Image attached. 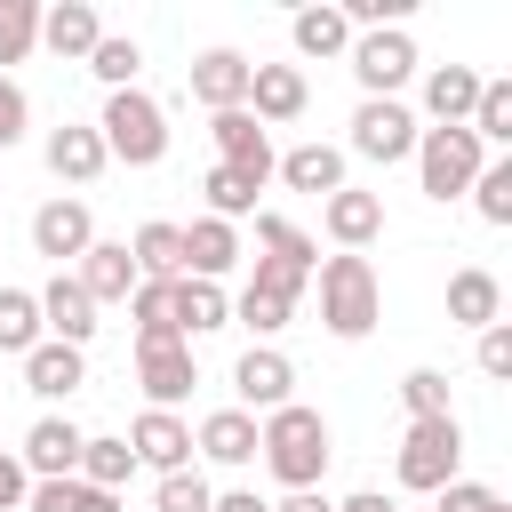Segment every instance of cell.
Instances as JSON below:
<instances>
[{
	"mask_svg": "<svg viewBox=\"0 0 512 512\" xmlns=\"http://www.w3.org/2000/svg\"><path fill=\"white\" fill-rule=\"evenodd\" d=\"M128 320H136V352L144 344H184L176 320H168V280H136L128 288Z\"/></svg>",
	"mask_w": 512,
	"mask_h": 512,
	"instance_id": "f546056e",
	"label": "cell"
},
{
	"mask_svg": "<svg viewBox=\"0 0 512 512\" xmlns=\"http://www.w3.org/2000/svg\"><path fill=\"white\" fill-rule=\"evenodd\" d=\"M336 512H392V496H384V488H360V496H344Z\"/></svg>",
	"mask_w": 512,
	"mask_h": 512,
	"instance_id": "681fc988",
	"label": "cell"
},
{
	"mask_svg": "<svg viewBox=\"0 0 512 512\" xmlns=\"http://www.w3.org/2000/svg\"><path fill=\"white\" fill-rule=\"evenodd\" d=\"M288 40H296V56H304V64H328V56H344V48H352V24H344V8H336V0H320V8H296V16H288Z\"/></svg>",
	"mask_w": 512,
	"mask_h": 512,
	"instance_id": "4316f807",
	"label": "cell"
},
{
	"mask_svg": "<svg viewBox=\"0 0 512 512\" xmlns=\"http://www.w3.org/2000/svg\"><path fill=\"white\" fill-rule=\"evenodd\" d=\"M136 280H184V224H136Z\"/></svg>",
	"mask_w": 512,
	"mask_h": 512,
	"instance_id": "f1b7e54d",
	"label": "cell"
},
{
	"mask_svg": "<svg viewBox=\"0 0 512 512\" xmlns=\"http://www.w3.org/2000/svg\"><path fill=\"white\" fill-rule=\"evenodd\" d=\"M256 248L264 256H280V264H296V272H320V248H312V232L304 224H288V216H256Z\"/></svg>",
	"mask_w": 512,
	"mask_h": 512,
	"instance_id": "d6a6232c",
	"label": "cell"
},
{
	"mask_svg": "<svg viewBox=\"0 0 512 512\" xmlns=\"http://www.w3.org/2000/svg\"><path fill=\"white\" fill-rule=\"evenodd\" d=\"M216 504V488L200 480V472H168L160 488H152V512H208Z\"/></svg>",
	"mask_w": 512,
	"mask_h": 512,
	"instance_id": "60d3db41",
	"label": "cell"
},
{
	"mask_svg": "<svg viewBox=\"0 0 512 512\" xmlns=\"http://www.w3.org/2000/svg\"><path fill=\"white\" fill-rule=\"evenodd\" d=\"M72 280L88 288L96 312H104V304H128V288H136V256H128V240H96V248L72 264Z\"/></svg>",
	"mask_w": 512,
	"mask_h": 512,
	"instance_id": "ac0fdd59",
	"label": "cell"
},
{
	"mask_svg": "<svg viewBox=\"0 0 512 512\" xmlns=\"http://www.w3.org/2000/svg\"><path fill=\"white\" fill-rule=\"evenodd\" d=\"M472 208H480V224H512V160H488L480 176H472Z\"/></svg>",
	"mask_w": 512,
	"mask_h": 512,
	"instance_id": "f35d334b",
	"label": "cell"
},
{
	"mask_svg": "<svg viewBox=\"0 0 512 512\" xmlns=\"http://www.w3.org/2000/svg\"><path fill=\"white\" fill-rule=\"evenodd\" d=\"M496 504H504V496H496V488H488V480H448V488H440V504H432V512H496Z\"/></svg>",
	"mask_w": 512,
	"mask_h": 512,
	"instance_id": "7bdbcfd3",
	"label": "cell"
},
{
	"mask_svg": "<svg viewBox=\"0 0 512 512\" xmlns=\"http://www.w3.org/2000/svg\"><path fill=\"white\" fill-rule=\"evenodd\" d=\"M96 136H104V160H128V168H160L168 160V112L144 88H112L104 112H96Z\"/></svg>",
	"mask_w": 512,
	"mask_h": 512,
	"instance_id": "3957f363",
	"label": "cell"
},
{
	"mask_svg": "<svg viewBox=\"0 0 512 512\" xmlns=\"http://www.w3.org/2000/svg\"><path fill=\"white\" fill-rule=\"evenodd\" d=\"M24 128H32V104H24V88L0 72V152H8V144H24Z\"/></svg>",
	"mask_w": 512,
	"mask_h": 512,
	"instance_id": "ee69618b",
	"label": "cell"
},
{
	"mask_svg": "<svg viewBox=\"0 0 512 512\" xmlns=\"http://www.w3.org/2000/svg\"><path fill=\"white\" fill-rule=\"evenodd\" d=\"M280 168V184L288 192H312V200H328V192H344V152L336 144H296L288 160H272Z\"/></svg>",
	"mask_w": 512,
	"mask_h": 512,
	"instance_id": "83f0119b",
	"label": "cell"
},
{
	"mask_svg": "<svg viewBox=\"0 0 512 512\" xmlns=\"http://www.w3.org/2000/svg\"><path fill=\"white\" fill-rule=\"evenodd\" d=\"M80 440H88V432H80L72 416H40V424L24 432V448H16V464H24L32 480H72V472H80Z\"/></svg>",
	"mask_w": 512,
	"mask_h": 512,
	"instance_id": "7c38bea8",
	"label": "cell"
},
{
	"mask_svg": "<svg viewBox=\"0 0 512 512\" xmlns=\"http://www.w3.org/2000/svg\"><path fill=\"white\" fill-rule=\"evenodd\" d=\"M168 320H176L184 344L192 336H216V328H232V296L216 280H168Z\"/></svg>",
	"mask_w": 512,
	"mask_h": 512,
	"instance_id": "44dd1931",
	"label": "cell"
},
{
	"mask_svg": "<svg viewBox=\"0 0 512 512\" xmlns=\"http://www.w3.org/2000/svg\"><path fill=\"white\" fill-rule=\"evenodd\" d=\"M232 392H240L248 416L288 408V400H296V368H288V352H280V344H248V352L232 360Z\"/></svg>",
	"mask_w": 512,
	"mask_h": 512,
	"instance_id": "ba28073f",
	"label": "cell"
},
{
	"mask_svg": "<svg viewBox=\"0 0 512 512\" xmlns=\"http://www.w3.org/2000/svg\"><path fill=\"white\" fill-rule=\"evenodd\" d=\"M208 512H272V504H264V496H256V488H224V496H216V504H208Z\"/></svg>",
	"mask_w": 512,
	"mask_h": 512,
	"instance_id": "7dc6e473",
	"label": "cell"
},
{
	"mask_svg": "<svg viewBox=\"0 0 512 512\" xmlns=\"http://www.w3.org/2000/svg\"><path fill=\"white\" fill-rule=\"evenodd\" d=\"M136 384H144V400H152V408L192 400V384H200L192 344H144V352H136Z\"/></svg>",
	"mask_w": 512,
	"mask_h": 512,
	"instance_id": "4fadbf2b",
	"label": "cell"
},
{
	"mask_svg": "<svg viewBox=\"0 0 512 512\" xmlns=\"http://www.w3.org/2000/svg\"><path fill=\"white\" fill-rule=\"evenodd\" d=\"M88 72L104 80V96H112V88H136V72H144V48H136V40H120V32H104V40L88 48Z\"/></svg>",
	"mask_w": 512,
	"mask_h": 512,
	"instance_id": "d590c367",
	"label": "cell"
},
{
	"mask_svg": "<svg viewBox=\"0 0 512 512\" xmlns=\"http://www.w3.org/2000/svg\"><path fill=\"white\" fill-rule=\"evenodd\" d=\"M24 504H32V512H120V496H104V488H88V480H32Z\"/></svg>",
	"mask_w": 512,
	"mask_h": 512,
	"instance_id": "e575fe53",
	"label": "cell"
},
{
	"mask_svg": "<svg viewBox=\"0 0 512 512\" xmlns=\"http://www.w3.org/2000/svg\"><path fill=\"white\" fill-rule=\"evenodd\" d=\"M208 136H216V168H240V176H272V128L240 104V112H216L208 120Z\"/></svg>",
	"mask_w": 512,
	"mask_h": 512,
	"instance_id": "30bf717a",
	"label": "cell"
},
{
	"mask_svg": "<svg viewBox=\"0 0 512 512\" xmlns=\"http://www.w3.org/2000/svg\"><path fill=\"white\" fill-rule=\"evenodd\" d=\"M344 56H352L360 96H400L408 72H416V40H408V24H400V32H352Z\"/></svg>",
	"mask_w": 512,
	"mask_h": 512,
	"instance_id": "8992f818",
	"label": "cell"
},
{
	"mask_svg": "<svg viewBox=\"0 0 512 512\" xmlns=\"http://www.w3.org/2000/svg\"><path fill=\"white\" fill-rule=\"evenodd\" d=\"M496 512H512V504H496Z\"/></svg>",
	"mask_w": 512,
	"mask_h": 512,
	"instance_id": "f907efd6",
	"label": "cell"
},
{
	"mask_svg": "<svg viewBox=\"0 0 512 512\" xmlns=\"http://www.w3.org/2000/svg\"><path fill=\"white\" fill-rule=\"evenodd\" d=\"M256 456H264V472L296 496V488H320V472H328V416L320 408H304V400H288V408H272L264 424H256Z\"/></svg>",
	"mask_w": 512,
	"mask_h": 512,
	"instance_id": "6da1fadb",
	"label": "cell"
},
{
	"mask_svg": "<svg viewBox=\"0 0 512 512\" xmlns=\"http://www.w3.org/2000/svg\"><path fill=\"white\" fill-rule=\"evenodd\" d=\"M320 224H328V240H336V248H352V256H360V248L384 232V200H376V192H360V184H344V192H328V200H320Z\"/></svg>",
	"mask_w": 512,
	"mask_h": 512,
	"instance_id": "e0dca14e",
	"label": "cell"
},
{
	"mask_svg": "<svg viewBox=\"0 0 512 512\" xmlns=\"http://www.w3.org/2000/svg\"><path fill=\"white\" fill-rule=\"evenodd\" d=\"M464 128L480 136V152L488 144H512V80H480V104H472Z\"/></svg>",
	"mask_w": 512,
	"mask_h": 512,
	"instance_id": "8d00e7d4",
	"label": "cell"
},
{
	"mask_svg": "<svg viewBox=\"0 0 512 512\" xmlns=\"http://www.w3.org/2000/svg\"><path fill=\"white\" fill-rule=\"evenodd\" d=\"M248 72H256V64H248L240 48H200V56H192V96H200L208 112H240V104H248Z\"/></svg>",
	"mask_w": 512,
	"mask_h": 512,
	"instance_id": "5bb4252c",
	"label": "cell"
},
{
	"mask_svg": "<svg viewBox=\"0 0 512 512\" xmlns=\"http://www.w3.org/2000/svg\"><path fill=\"white\" fill-rule=\"evenodd\" d=\"M352 152L376 160V168L408 160V152H416V112H408L400 96H360V112H352Z\"/></svg>",
	"mask_w": 512,
	"mask_h": 512,
	"instance_id": "52a82bcc",
	"label": "cell"
},
{
	"mask_svg": "<svg viewBox=\"0 0 512 512\" xmlns=\"http://www.w3.org/2000/svg\"><path fill=\"white\" fill-rule=\"evenodd\" d=\"M304 280H312V272H296V264H280V256H256V272H248V288H256V296H272V304H296V296H304Z\"/></svg>",
	"mask_w": 512,
	"mask_h": 512,
	"instance_id": "b9f144b4",
	"label": "cell"
},
{
	"mask_svg": "<svg viewBox=\"0 0 512 512\" xmlns=\"http://www.w3.org/2000/svg\"><path fill=\"white\" fill-rule=\"evenodd\" d=\"M232 264H240V232L216 216H192L184 224V280H224Z\"/></svg>",
	"mask_w": 512,
	"mask_h": 512,
	"instance_id": "484cf974",
	"label": "cell"
},
{
	"mask_svg": "<svg viewBox=\"0 0 512 512\" xmlns=\"http://www.w3.org/2000/svg\"><path fill=\"white\" fill-rule=\"evenodd\" d=\"M312 280H320V328H328V336L360 344V336L384 320V280H376V264H368V256H352V248H344V256H328Z\"/></svg>",
	"mask_w": 512,
	"mask_h": 512,
	"instance_id": "7a4b0ae2",
	"label": "cell"
},
{
	"mask_svg": "<svg viewBox=\"0 0 512 512\" xmlns=\"http://www.w3.org/2000/svg\"><path fill=\"white\" fill-rule=\"evenodd\" d=\"M200 192H208V216H216V224H240V216H256V192H264V184L240 176V168H208Z\"/></svg>",
	"mask_w": 512,
	"mask_h": 512,
	"instance_id": "1f68e13d",
	"label": "cell"
},
{
	"mask_svg": "<svg viewBox=\"0 0 512 512\" xmlns=\"http://www.w3.org/2000/svg\"><path fill=\"white\" fill-rule=\"evenodd\" d=\"M24 384H32L40 400H72V392L88 384V360H80V344H56V336H40V344L24 352Z\"/></svg>",
	"mask_w": 512,
	"mask_h": 512,
	"instance_id": "603a6c76",
	"label": "cell"
},
{
	"mask_svg": "<svg viewBox=\"0 0 512 512\" xmlns=\"http://www.w3.org/2000/svg\"><path fill=\"white\" fill-rule=\"evenodd\" d=\"M416 184H424V200H456V192H472V176L488 168V152H480V136L472 128H416Z\"/></svg>",
	"mask_w": 512,
	"mask_h": 512,
	"instance_id": "5b68a950",
	"label": "cell"
},
{
	"mask_svg": "<svg viewBox=\"0 0 512 512\" xmlns=\"http://www.w3.org/2000/svg\"><path fill=\"white\" fill-rule=\"evenodd\" d=\"M400 488H416V496H440L448 480H464V424L456 416H416L408 432H400Z\"/></svg>",
	"mask_w": 512,
	"mask_h": 512,
	"instance_id": "277c9868",
	"label": "cell"
},
{
	"mask_svg": "<svg viewBox=\"0 0 512 512\" xmlns=\"http://www.w3.org/2000/svg\"><path fill=\"white\" fill-rule=\"evenodd\" d=\"M32 304H40V328H48L56 344H88V336H96V304H88V288H80L72 272H56Z\"/></svg>",
	"mask_w": 512,
	"mask_h": 512,
	"instance_id": "ffe728a7",
	"label": "cell"
},
{
	"mask_svg": "<svg viewBox=\"0 0 512 512\" xmlns=\"http://www.w3.org/2000/svg\"><path fill=\"white\" fill-rule=\"evenodd\" d=\"M32 248H40L48 264H80V256L96 248V216H88V200H48V208L32 216Z\"/></svg>",
	"mask_w": 512,
	"mask_h": 512,
	"instance_id": "8fae6325",
	"label": "cell"
},
{
	"mask_svg": "<svg viewBox=\"0 0 512 512\" xmlns=\"http://www.w3.org/2000/svg\"><path fill=\"white\" fill-rule=\"evenodd\" d=\"M272 512H336V504H328V496H320V488H296V496H280V504H272Z\"/></svg>",
	"mask_w": 512,
	"mask_h": 512,
	"instance_id": "c3c4849f",
	"label": "cell"
},
{
	"mask_svg": "<svg viewBox=\"0 0 512 512\" xmlns=\"http://www.w3.org/2000/svg\"><path fill=\"white\" fill-rule=\"evenodd\" d=\"M192 456H208V464H256V416H248V408L200 416V424H192Z\"/></svg>",
	"mask_w": 512,
	"mask_h": 512,
	"instance_id": "cb8c5ba5",
	"label": "cell"
},
{
	"mask_svg": "<svg viewBox=\"0 0 512 512\" xmlns=\"http://www.w3.org/2000/svg\"><path fill=\"white\" fill-rule=\"evenodd\" d=\"M392 512H408V504H392Z\"/></svg>",
	"mask_w": 512,
	"mask_h": 512,
	"instance_id": "816d5d0a",
	"label": "cell"
},
{
	"mask_svg": "<svg viewBox=\"0 0 512 512\" xmlns=\"http://www.w3.org/2000/svg\"><path fill=\"white\" fill-rule=\"evenodd\" d=\"M112 160H104V136H96V120H64L56 136H48V176H64V184H96Z\"/></svg>",
	"mask_w": 512,
	"mask_h": 512,
	"instance_id": "7402d4cb",
	"label": "cell"
},
{
	"mask_svg": "<svg viewBox=\"0 0 512 512\" xmlns=\"http://www.w3.org/2000/svg\"><path fill=\"white\" fill-rule=\"evenodd\" d=\"M128 472H136V456H128V440H80V472L72 480H88V488H104V496H120L128 488Z\"/></svg>",
	"mask_w": 512,
	"mask_h": 512,
	"instance_id": "4dcf8cb0",
	"label": "cell"
},
{
	"mask_svg": "<svg viewBox=\"0 0 512 512\" xmlns=\"http://www.w3.org/2000/svg\"><path fill=\"white\" fill-rule=\"evenodd\" d=\"M472 104H480V72H472V64H432V72H424V112H432V128H464Z\"/></svg>",
	"mask_w": 512,
	"mask_h": 512,
	"instance_id": "d4e9b609",
	"label": "cell"
},
{
	"mask_svg": "<svg viewBox=\"0 0 512 512\" xmlns=\"http://www.w3.org/2000/svg\"><path fill=\"white\" fill-rule=\"evenodd\" d=\"M40 48V0H0V72Z\"/></svg>",
	"mask_w": 512,
	"mask_h": 512,
	"instance_id": "74e56055",
	"label": "cell"
},
{
	"mask_svg": "<svg viewBox=\"0 0 512 512\" xmlns=\"http://www.w3.org/2000/svg\"><path fill=\"white\" fill-rule=\"evenodd\" d=\"M480 376H512V320H496V328H480Z\"/></svg>",
	"mask_w": 512,
	"mask_h": 512,
	"instance_id": "f6af8a7d",
	"label": "cell"
},
{
	"mask_svg": "<svg viewBox=\"0 0 512 512\" xmlns=\"http://www.w3.org/2000/svg\"><path fill=\"white\" fill-rule=\"evenodd\" d=\"M128 456L144 464V472H192V424L176 416V408H144L136 424H128Z\"/></svg>",
	"mask_w": 512,
	"mask_h": 512,
	"instance_id": "9c48e42d",
	"label": "cell"
},
{
	"mask_svg": "<svg viewBox=\"0 0 512 512\" xmlns=\"http://www.w3.org/2000/svg\"><path fill=\"white\" fill-rule=\"evenodd\" d=\"M448 320L456 328H496L504 320V280L488 272V264H464V272H448Z\"/></svg>",
	"mask_w": 512,
	"mask_h": 512,
	"instance_id": "d6986e66",
	"label": "cell"
},
{
	"mask_svg": "<svg viewBox=\"0 0 512 512\" xmlns=\"http://www.w3.org/2000/svg\"><path fill=\"white\" fill-rule=\"evenodd\" d=\"M48 328H40V304H32V288H0V352H32Z\"/></svg>",
	"mask_w": 512,
	"mask_h": 512,
	"instance_id": "836d02e7",
	"label": "cell"
},
{
	"mask_svg": "<svg viewBox=\"0 0 512 512\" xmlns=\"http://www.w3.org/2000/svg\"><path fill=\"white\" fill-rule=\"evenodd\" d=\"M24 496H32V472L16 464V448H0V512H16Z\"/></svg>",
	"mask_w": 512,
	"mask_h": 512,
	"instance_id": "bcb514c9",
	"label": "cell"
},
{
	"mask_svg": "<svg viewBox=\"0 0 512 512\" xmlns=\"http://www.w3.org/2000/svg\"><path fill=\"white\" fill-rule=\"evenodd\" d=\"M104 40V16L88 8V0H56V8H40V48L48 56H64V64H88V48Z\"/></svg>",
	"mask_w": 512,
	"mask_h": 512,
	"instance_id": "9a60e30c",
	"label": "cell"
},
{
	"mask_svg": "<svg viewBox=\"0 0 512 512\" xmlns=\"http://www.w3.org/2000/svg\"><path fill=\"white\" fill-rule=\"evenodd\" d=\"M400 400H408V424H416V416H456L440 368H408V376H400Z\"/></svg>",
	"mask_w": 512,
	"mask_h": 512,
	"instance_id": "ab89813d",
	"label": "cell"
},
{
	"mask_svg": "<svg viewBox=\"0 0 512 512\" xmlns=\"http://www.w3.org/2000/svg\"><path fill=\"white\" fill-rule=\"evenodd\" d=\"M304 104H312V88H304L296 64H256V72H248V112H256L264 128H288Z\"/></svg>",
	"mask_w": 512,
	"mask_h": 512,
	"instance_id": "2e32d148",
	"label": "cell"
}]
</instances>
